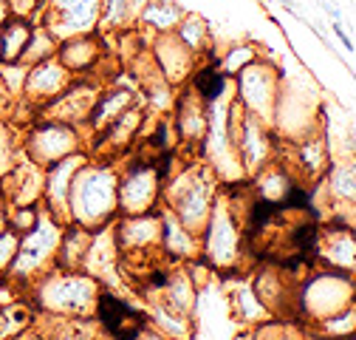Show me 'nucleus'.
I'll use <instances>...</instances> for the list:
<instances>
[{
    "instance_id": "nucleus-1",
    "label": "nucleus",
    "mask_w": 356,
    "mask_h": 340,
    "mask_svg": "<svg viewBox=\"0 0 356 340\" xmlns=\"http://www.w3.org/2000/svg\"><path fill=\"white\" fill-rule=\"evenodd\" d=\"M119 179L108 167H79L68 190V212L85 227L105 224L119 210Z\"/></svg>"
},
{
    "instance_id": "nucleus-2",
    "label": "nucleus",
    "mask_w": 356,
    "mask_h": 340,
    "mask_svg": "<svg viewBox=\"0 0 356 340\" xmlns=\"http://www.w3.org/2000/svg\"><path fill=\"white\" fill-rule=\"evenodd\" d=\"M99 9L102 0H46L42 6V17L37 23H42L54 40H65L71 34H82V31H94L99 23Z\"/></svg>"
},
{
    "instance_id": "nucleus-3",
    "label": "nucleus",
    "mask_w": 356,
    "mask_h": 340,
    "mask_svg": "<svg viewBox=\"0 0 356 340\" xmlns=\"http://www.w3.org/2000/svg\"><path fill=\"white\" fill-rule=\"evenodd\" d=\"M238 100L249 114H254L260 119H272L275 100H277V82H275L272 68L257 60L249 63L246 68H241Z\"/></svg>"
},
{
    "instance_id": "nucleus-4",
    "label": "nucleus",
    "mask_w": 356,
    "mask_h": 340,
    "mask_svg": "<svg viewBox=\"0 0 356 340\" xmlns=\"http://www.w3.org/2000/svg\"><path fill=\"white\" fill-rule=\"evenodd\" d=\"M76 148H79L76 128L57 122V119H51L46 125H37L29 134V156L37 164H54V162L76 153Z\"/></svg>"
},
{
    "instance_id": "nucleus-5",
    "label": "nucleus",
    "mask_w": 356,
    "mask_h": 340,
    "mask_svg": "<svg viewBox=\"0 0 356 340\" xmlns=\"http://www.w3.org/2000/svg\"><path fill=\"white\" fill-rule=\"evenodd\" d=\"M159 185L161 176L156 173L153 164L136 162L127 167L124 179L119 182V210H124L127 216H139V212H147L156 204L159 196Z\"/></svg>"
},
{
    "instance_id": "nucleus-6",
    "label": "nucleus",
    "mask_w": 356,
    "mask_h": 340,
    "mask_svg": "<svg viewBox=\"0 0 356 340\" xmlns=\"http://www.w3.org/2000/svg\"><path fill=\"white\" fill-rule=\"evenodd\" d=\"M99 91L102 88L94 82H71L65 91H60L51 102L42 105V114H46L49 119H57V122H65V125L76 128V125L88 122Z\"/></svg>"
},
{
    "instance_id": "nucleus-7",
    "label": "nucleus",
    "mask_w": 356,
    "mask_h": 340,
    "mask_svg": "<svg viewBox=\"0 0 356 340\" xmlns=\"http://www.w3.org/2000/svg\"><path fill=\"white\" fill-rule=\"evenodd\" d=\"M68 85H71V71H68L57 57H49V60H42V63L29 65L23 91H26V97H29L31 102L46 105V102H51L60 91H65Z\"/></svg>"
},
{
    "instance_id": "nucleus-8",
    "label": "nucleus",
    "mask_w": 356,
    "mask_h": 340,
    "mask_svg": "<svg viewBox=\"0 0 356 340\" xmlns=\"http://www.w3.org/2000/svg\"><path fill=\"white\" fill-rule=\"evenodd\" d=\"M153 63L170 85H181L193 74L195 54L175 37V31H164L153 42Z\"/></svg>"
},
{
    "instance_id": "nucleus-9",
    "label": "nucleus",
    "mask_w": 356,
    "mask_h": 340,
    "mask_svg": "<svg viewBox=\"0 0 356 340\" xmlns=\"http://www.w3.org/2000/svg\"><path fill=\"white\" fill-rule=\"evenodd\" d=\"M71 74L79 71H91L99 65V60L105 57V46H102V40L91 31H82V34H71L65 40L57 42V54H54Z\"/></svg>"
},
{
    "instance_id": "nucleus-10",
    "label": "nucleus",
    "mask_w": 356,
    "mask_h": 340,
    "mask_svg": "<svg viewBox=\"0 0 356 340\" xmlns=\"http://www.w3.org/2000/svg\"><path fill=\"white\" fill-rule=\"evenodd\" d=\"M85 164L82 156L71 153L60 162L51 164L49 176H46V199H49V207H51V216H57L60 222H68V190H71V182H74V173Z\"/></svg>"
},
{
    "instance_id": "nucleus-11",
    "label": "nucleus",
    "mask_w": 356,
    "mask_h": 340,
    "mask_svg": "<svg viewBox=\"0 0 356 340\" xmlns=\"http://www.w3.org/2000/svg\"><path fill=\"white\" fill-rule=\"evenodd\" d=\"M99 320L102 326L111 332L113 340H139L142 337V315L133 312L127 304H122L113 295H102L99 298Z\"/></svg>"
},
{
    "instance_id": "nucleus-12",
    "label": "nucleus",
    "mask_w": 356,
    "mask_h": 340,
    "mask_svg": "<svg viewBox=\"0 0 356 340\" xmlns=\"http://www.w3.org/2000/svg\"><path fill=\"white\" fill-rule=\"evenodd\" d=\"M133 105V94L124 91V88H113V91H99L94 108H91V116H88V125H91V131L99 137L105 128L119 119L127 108Z\"/></svg>"
},
{
    "instance_id": "nucleus-13",
    "label": "nucleus",
    "mask_w": 356,
    "mask_h": 340,
    "mask_svg": "<svg viewBox=\"0 0 356 340\" xmlns=\"http://www.w3.org/2000/svg\"><path fill=\"white\" fill-rule=\"evenodd\" d=\"M31 29H34V23L29 17H17V15H12L3 26H0V63L20 60L26 42L31 37Z\"/></svg>"
},
{
    "instance_id": "nucleus-14",
    "label": "nucleus",
    "mask_w": 356,
    "mask_h": 340,
    "mask_svg": "<svg viewBox=\"0 0 356 340\" xmlns=\"http://www.w3.org/2000/svg\"><path fill=\"white\" fill-rule=\"evenodd\" d=\"M181 17H184L181 6L170 3V0H150V3H145V6H142V15H139L142 26H145V29H150L153 34L175 31V26L181 23Z\"/></svg>"
},
{
    "instance_id": "nucleus-15",
    "label": "nucleus",
    "mask_w": 356,
    "mask_h": 340,
    "mask_svg": "<svg viewBox=\"0 0 356 340\" xmlns=\"http://www.w3.org/2000/svg\"><path fill=\"white\" fill-rule=\"evenodd\" d=\"M54 54H57V40H54V34H51L46 26H42V23H34L31 37H29L26 49H23V54H20V63L34 65V63H42V60L54 57Z\"/></svg>"
},
{
    "instance_id": "nucleus-16",
    "label": "nucleus",
    "mask_w": 356,
    "mask_h": 340,
    "mask_svg": "<svg viewBox=\"0 0 356 340\" xmlns=\"http://www.w3.org/2000/svg\"><path fill=\"white\" fill-rule=\"evenodd\" d=\"M175 37L181 40L193 54L209 49V26H207V20L198 17V15H184L181 23L175 26Z\"/></svg>"
},
{
    "instance_id": "nucleus-17",
    "label": "nucleus",
    "mask_w": 356,
    "mask_h": 340,
    "mask_svg": "<svg viewBox=\"0 0 356 340\" xmlns=\"http://www.w3.org/2000/svg\"><path fill=\"white\" fill-rule=\"evenodd\" d=\"M224 88H227V77L220 74L215 65L198 68V71L193 74V91H195V94H198L204 102L218 100L220 94H224Z\"/></svg>"
},
{
    "instance_id": "nucleus-18",
    "label": "nucleus",
    "mask_w": 356,
    "mask_h": 340,
    "mask_svg": "<svg viewBox=\"0 0 356 340\" xmlns=\"http://www.w3.org/2000/svg\"><path fill=\"white\" fill-rule=\"evenodd\" d=\"M130 17V0H102V9H99V29L113 31L122 29Z\"/></svg>"
},
{
    "instance_id": "nucleus-19",
    "label": "nucleus",
    "mask_w": 356,
    "mask_h": 340,
    "mask_svg": "<svg viewBox=\"0 0 356 340\" xmlns=\"http://www.w3.org/2000/svg\"><path fill=\"white\" fill-rule=\"evenodd\" d=\"M331 193L339 201L353 204V167H339L331 173Z\"/></svg>"
},
{
    "instance_id": "nucleus-20",
    "label": "nucleus",
    "mask_w": 356,
    "mask_h": 340,
    "mask_svg": "<svg viewBox=\"0 0 356 340\" xmlns=\"http://www.w3.org/2000/svg\"><path fill=\"white\" fill-rule=\"evenodd\" d=\"M12 164H15V142H12L9 128L0 125V176L9 173Z\"/></svg>"
},
{
    "instance_id": "nucleus-21",
    "label": "nucleus",
    "mask_w": 356,
    "mask_h": 340,
    "mask_svg": "<svg viewBox=\"0 0 356 340\" xmlns=\"http://www.w3.org/2000/svg\"><path fill=\"white\" fill-rule=\"evenodd\" d=\"M254 49L252 46H238V49H232L229 54H227V60H224V68L227 71H241V68H246L249 63H254Z\"/></svg>"
},
{
    "instance_id": "nucleus-22",
    "label": "nucleus",
    "mask_w": 356,
    "mask_h": 340,
    "mask_svg": "<svg viewBox=\"0 0 356 340\" xmlns=\"http://www.w3.org/2000/svg\"><path fill=\"white\" fill-rule=\"evenodd\" d=\"M6 3H9L12 15H17V17H29V20L34 23V15L42 12L46 0H6Z\"/></svg>"
},
{
    "instance_id": "nucleus-23",
    "label": "nucleus",
    "mask_w": 356,
    "mask_h": 340,
    "mask_svg": "<svg viewBox=\"0 0 356 340\" xmlns=\"http://www.w3.org/2000/svg\"><path fill=\"white\" fill-rule=\"evenodd\" d=\"M15 247H17V238L15 235H0V267H3L9 258H12V252H15Z\"/></svg>"
},
{
    "instance_id": "nucleus-24",
    "label": "nucleus",
    "mask_w": 356,
    "mask_h": 340,
    "mask_svg": "<svg viewBox=\"0 0 356 340\" xmlns=\"http://www.w3.org/2000/svg\"><path fill=\"white\" fill-rule=\"evenodd\" d=\"M334 31H337V37H339V40H342V46H345V49H350V52H353V42H350V37H348V34H345V31H342V26H339V23H337V26H334Z\"/></svg>"
},
{
    "instance_id": "nucleus-25",
    "label": "nucleus",
    "mask_w": 356,
    "mask_h": 340,
    "mask_svg": "<svg viewBox=\"0 0 356 340\" xmlns=\"http://www.w3.org/2000/svg\"><path fill=\"white\" fill-rule=\"evenodd\" d=\"M9 17H12V9H9V3H6V0H0V26H3Z\"/></svg>"
}]
</instances>
